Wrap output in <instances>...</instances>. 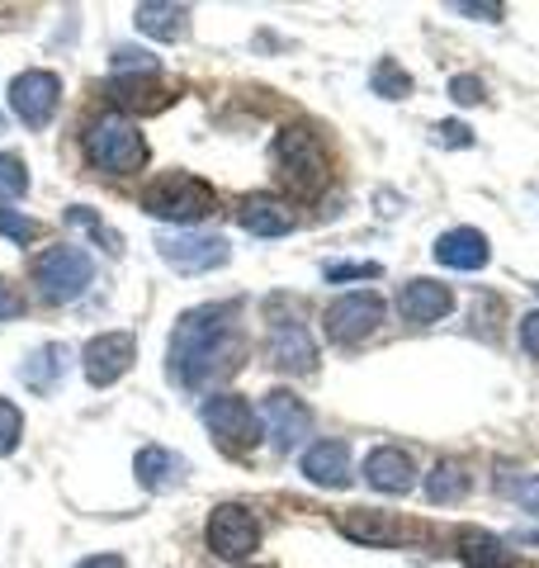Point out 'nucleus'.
<instances>
[{
    "mask_svg": "<svg viewBox=\"0 0 539 568\" xmlns=\"http://www.w3.org/2000/svg\"><path fill=\"white\" fill-rule=\"evenodd\" d=\"M246 355V332H242V304L223 298V304H200L180 313L171 327L166 346V375L185 394H204L209 384L227 379Z\"/></svg>",
    "mask_w": 539,
    "mask_h": 568,
    "instance_id": "f257e3e1",
    "label": "nucleus"
},
{
    "mask_svg": "<svg viewBox=\"0 0 539 568\" xmlns=\"http://www.w3.org/2000/svg\"><path fill=\"white\" fill-rule=\"evenodd\" d=\"M85 156H90V166L104 171V175H129V171L148 166V138L138 133L133 119L100 114L85 129Z\"/></svg>",
    "mask_w": 539,
    "mask_h": 568,
    "instance_id": "f03ea898",
    "label": "nucleus"
},
{
    "mask_svg": "<svg viewBox=\"0 0 539 568\" xmlns=\"http://www.w3.org/2000/svg\"><path fill=\"white\" fill-rule=\"evenodd\" d=\"M213 209H218V194L190 171H166L142 190V213L166 219V223H200Z\"/></svg>",
    "mask_w": 539,
    "mask_h": 568,
    "instance_id": "7ed1b4c3",
    "label": "nucleus"
},
{
    "mask_svg": "<svg viewBox=\"0 0 539 568\" xmlns=\"http://www.w3.org/2000/svg\"><path fill=\"white\" fill-rule=\"evenodd\" d=\"M29 280L43 304H71L95 284V261L81 246H48L43 256H33Z\"/></svg>",
    "mask_w": 539,
    "mask_h": 568,
    "instance_id": "20e7f679",
    "label": "nucleus"
},
{
    "mask_svg": "<svg viewBox=\"0 0 539 568\" xmlns=\"http://www.w3.org/2000/svg\"><path fill=\"white\" fill-rule=\"evenodd\" d=\"M275 166L284 175V185H294L298 194H317L332 175L327 152H322L313 129H284L275 138Z\"/></svg>",
    "mask_w": 539,
    "mask_h": 568,
    "instance_id": "39448f33",
    "label": "nucleus"
},
{
    "mask_svg": "<svg viewBox=\"0 0 539 568\" xmlns=\"http://www.w3.org/2000/svg\"><path fill=\"white\" fill-rule=\"evenodd\" d=\"M200 417H204V426H209L213 446H218L223 455H246V450L261 440V417H256V407H251L246 398H237V394H213V398H204Z\"/></svg>",
    "mask_w": 539,
    "mask_h": 568,
    "instance_id": "423d86ee",
    "label": "nucleus"
},
{
    "mask_svg": "<svg viewBox=\"0 0 539 568\" xmlns=\"http://www.w3.org/2000/svg\"><path fill=\"white\" fill-rule=\"evenodd\" d=\"M156 256L180 275H209L232 261V246L218 233H190V227H180V233L156 237Z\"/></svg>",
    "mask_w": 539,
    "mask_h": 568,
    "instance_id": "0eeeda50",
    "label": "nucleus"
},
{
    "mask_svg": "<svg viewBox=\"0 0 539 568\" xmlns=\"http://www.w3.org/2000/svg\"><path fill=\"white\" fill-rule=\"evenodd\" d=\"M379 323H384V298L374 290L340 294L327 304V313H322V332H327V342H336V346L365 342L369 332H379Z\"/></svg>",
    "mask_w": 539,
    "mask_h": 568,
    "instance_id": "6e6552de",
    "label": "nucleus"
},
{
    "mask_svg": "<svg viewBox=\"0 0 539 568\" xmlns=\"http://www.w3.org/2000/svg\"><path fill=\"white\" fill-rule=\"evenodd\" d=\"M62 104V77L58 71H43V67H29L20 77H10V110L29 129H48L52 114Z\"/></svg>",
    "mask_w": 539,
    "mask_h": 568,
    "instance_id": "1a4fd4ad",
    "label": "nucleus"
},
{
    "mask_svg": "<svg viewBox=\"0 0 539 568\" xmlns=\"http://www.w3.org/2000/svg\"><path fill=\"white\" fill-rule=\"evenodd\" d=\"M261 426L279 455H294L303 440L313 436V413H308V403L289 394V388H275V394L261 398Z\"/></svg>",
    "mask_w": 539,
    "mask_h": 568,
    "instance_id": "9d476101",
    "label": "nucleus"
},
{
    "mask_svg": "<svg viewBox=\"0 0 539 568\" xmlns=\"http://www.w3.org/2000/svg\"><path fill=\"white\" fill-rule=\"evenodd\" d=\"M270 365L284 375H313L317 365L313 332L303 327L298 313H279L275 304H270Z\"/></svg>",
    "mask_w": 539,
    "mask_h": 568,
    "instance_id": "9b49d317",
    "label": "nucleus"
},
{
    "mask_svg": "<svg viewBox=\"0 0 539 568\" xmlns=\"http://www.w3.org/2000/svg\"><path fill=\"white\" fill-rule=\"evenodd\" d=\"M256 545H261V521L251 517L246 507H237V503L213 507V517H209V549L213 555L242 564V559L256 555Z\"/></svg>",
    "mask_w": 539,
    "mask_h": 568,
    "instance_id": "f8f14e48",
    "label": "nucleus"
},
{
    "mask_svg": "<svg viewBox=\"0 0 539 568\" xmlns=\"http://www.w3.org/2000/svg\"><path fill=\"white\" fill-rule=\"evenodd\" d=\"M133 355H138L133 332H100V336H90L85 351H81V369H85L90 388H110V384H119L123 375H129Z\"/></svg>",
    "mask_w": 539,
    "mask_h": 568,
    "instance_id": "ddd939ff",
    "label": "nucleus"
},
{
    "mask_svg": "<svg viewBox=\"0 0 539 568\" xmlns=\"http://www.w3.org/2000/svg\"><path fill=\"white\" fill-rule=\"evenodd\" d=\"M359 474H365L369 488H379L388 497H403V493L417 488V465H411V455L398 446H374L365 455V469Z\"/></svg>",
    "mask_w": 539,
    "mask_h": 568,
    "instance_id": "4468645a",
    "label": "nucleus"
},
{
    "mask_svg": "<svg viewBox=\"0 0 539 568\" xmlns=\"http://www.w3.org/2000/svg\"><path fill=\"white\" fill-rule=\"evenodd\" d=\"M449 308H455V294H449V284H436V280H407L403 290H398V313L407 317L411 327L440 323Z\"/></svg>",
    "mask_w": 539,
    "mask_h": 568,
    "instance_id": "2eb2a0df",
    "label": "nucleus"
},
{
    "mask_svg": "<svg viewBox=\"0 0 539 568\" xmlns=\"http://www.w3.org/2000/svg\"><path fill=\"white\" fill-rule=\"evenodd\" d=\"M336 526L346 530L355 545H374V549H388V545H403L407 540V526L398 517H388V511H369V507L340 511Z\"/></svg>",
    "mask_w": 539,
    "mask_h": 568,
    "instance_id": "dca6fc26",
    "label": "nucleus"
},
{
    "mask_svg": "<svg viewBox=\"0 0 539 568\" xmlns=\"http://www.w3.org/2000/svg\"><path fill=\"white\" fill-rule=\"evenodd\" d=\"M237 223L251 237H284V233L298 227L294 209L284 200H275V194H246V200L237 204Z\"/></svg>",
    "mask_w": 539,
    "mask_h": 568,
    "instance_id": "f3484780",
    "label": "nucleus"
},
{
    "mask_svg": "<svg viewBox=\"0 0 539 568\" xmlns=\"http://www.w3.org/2000/svg\"><path fill=\"white\" fill-rule=\"evenodd\" d=\"M303 478L317 488H346L350 484V446L346 440H313L303 450Z\"/></svg>",
    "mask_w": 539,
    "mask_h": 568,
    "instance_id": "a211bd4d",
    "label": "nucleus"
},
{
    "mask_svg": "<svg viewBox=\"0 0 539 568\" xmlns=\"http://www.w3.org/2000/svg\"><path fill=\"white\" fill-rule=\"evenodd\" d=\"M133 474H138V484L148 488V493H171V488L185 484L190 459L166 450V446H142L138 459H133Z\"/></svg>",
    "mask_w": 539,
    "mask_h": 568,
    "instance_id": "6ab92c4d",
    "label": "nucleus"
},
{
    "mask_svg": "<svg viewBox=\"0 0 539 568\" xmlns=\"http://www.w3.org/2000/svg\"><path fill=\"white\" fill-rule=\"evenodd\" d=\"M67 361H71V351L62 342H48L39 351H29L24 361H20V384L29 388V394H58L62 379H67Z\"/></svg>",
    "mask_w": 539,
    "mask_h": 568,
    "instance_id": "aec40b11",
    "label": "nucleus"
},
{
    "mask_svg": "<svg viewBox=\"0 0 539 568\" xmlns=\"http://www.w3.org/2000/svg\"><path fill=\"white\" fill-rule=\"evenodd\" d=\"M436 261L449 265V271H482L492 261V242L478 227H449L436 242Z\"/></svg>",
    "mask_w": 539,
    "mask_h": 568,
    "instance_id": "412c9836",
    "label": "nucleus"
},
{
    "mask_svg": "<svg viewBox=\"0 0 539 568\" xmlns=\"http://www.w3.org/2000/svg\"><path fill=\"white\" fill-rule=\"evenodd\" d=\"M133 24H138V33H148V39L180 43L190 33V10L185 6H161V0H148V6L133 10Z\"/></svg>",
    "mask_w": 539,
    "mask_h": 568,
    "instance_id": "4be33fe9",
    "label": "nucleus"
},
{
    "mask_svg": "<svg viewBox=\"0 0 539 568\" xmlns=\"http://www.w3.org/2000/svg\"><path fill=\"white\" fill-rule=\"evenodd\" d=\"M469 488H474V474H469L464 459H440V465L426 474V497L430 503H464Z\"/></svg>",
    "mask_w": 539,
    "mask_h": 568,
    "instance_id": "5701e85b",
    "label": "nucleus"
},
{
    "mask_svg": "<svg viewBox=\"0 0 539 568\" xmlns=\"http://www.w3.org/2000/svg\"><path fill=\"white\" fill-rule=\"evenodd\" d=\"M459 559L469 568H511V549L497 536H478V530H464L459 536Z\"/></svg>",
    "mask_w": 539,
    "mask_h": 568,
    "instance_id": "b1692460",
    "label": "nucleus"
},
{
    "mask_svg": "<svg viewBox=\"0 0 539 568\" xmlns=\"http://www.w3.org/2000/svg\"><path fill=\"white\" fill-rule=\"evenodd\" d=\"M67 223H71V227H81V233H90V237H95V242L104 246V252H114V256L123 252V246H119V233H114V227L100 219L95 209H85V204H71V209H67Z\"/></svg>",
    "mask_w": 539,
    "mask_h": 568,
    "instance_id": "393cba45",
    "label": "nucleus"
},
{
    "mask_svg": "<svg viewBox=\"0 0 539 568\" xmlns=\"http://www.w3.org/2000/svg\"><path fill=\"white\" fill-rule=\"evenodd\" d=\"M369 85H374V95H384V100H403V95H411V77H407V71L393 62V58H384L379 67H374Z\"/></svg>",
    "mask_w": 539,
    "mask_h": 568,
    "instance_id": "a878e982",
    "label": "nucleus"
},
{
    "mask_svg": "<svg viewBox=\"0 0 539 568\" xmlns=\"http://www.w3.org/2000/svg\"><path fill=\"white\" fill-rule=\"evenodd\" d=\"M29 194V166L24 156L0 152V200H24Z\"/></svg>",
    "mask_w": 539,
    "mask_h": 568,
    "instance_id": "bb28decb",
    "label": "nucleus"
},
{
    "mask_svg": "<svg viewBox=\"0 0 539 568\" xmlns=\"http://www.w3.org/2000/svg\"><path fill=\"white\" fill-rule=\"evenodd\" d=\"M39 233H43V227L33 223L29 213H20V209H6V204H0V237H6V242H14V246H29V242L39 237Z\"/></svg>",
    "mask_w": 539,
    "mask_h": 568,
    "instance_id": "cd10ccee",
    "label": "nucleus"
},
{
    "mask_svg": "<svg viewBox=\"0 0 539 568\" xmlns=\"http://www.w3.org/2000/svg\"><path fill=\"white\" fill-rule=\"evenodd\" d=\"M161 62L148 48H114V77H156Z\"/></svg>",
    "mask_w": 539,
    "mask_h": 568,
    "instance_id": "c85d7f7f",
    "label": "nucleus"
},
{
    "mask_svg": "<svg viewBox=\"0 0 539 568\" xmlns=\"http://www.w3.org/2000/svg\"><path fill=\"white\" fill-rule=\"evenodd\" d=\"M20 440H24V413L10 398H0V459L20 450Z\"/></svg>",
    "mask_w": 539,
    "mask_h": 568,
    "instance_id": "c756f323",
    "label": "nucleus"
},
{
    "mask_svg": "<svg viewBox=\"0 0 539 568\" xmlns=\"http://www.w3.org/2000/svg\"><path fill=\"white\" fill-rule=\"evenodd\" d=\"M322 275H327L332 284H346V280H379L384 265H379V261H332V265H322Z\"/></svg>",
    "mask_w": 539,
    "mask_h": 568,
    "instance_id": "7c9ffc66",
    "label": "nucleus"
},
{
    "mask_svg": "<svg viewBox=\"0 0 539 568\" xmlns=\"http://www.w3.org/2000/svg\"><path fill=\"white\" fill-rule=\"evenodd\" d=\"M449 95H455V104H478L482 95H488V85H482L478 77H455L449 81Z\"/></svg>",
    "mask_w": 539,
    "mask_h": 568,
    "instance_id": "2f4dec72",
    "label": "nucleus"
},
{
    "mask_svg": "<svg viewBox=\"0 0 539 568\" xmlns=\"http://www.w3.org/2000/svg\"><path fill=\"white\" fill-rule=\"evenodd\" d=\"M520 351H526L530 361H539V308L520 317Z\"/></svg>",
    "mask_w": 539,
    "mask_h": 568,
    "instance_id": "473e14b6",
    "label": "nucleus"
},
{
    "mask_svg": "<svg viewBox=\"0 0 539 568\" xmlns=\"http://www.w3.org/2000/svg\"><path fill=\"white\" fill-rule=\"evenodd\" d=\"M436 142L440 148H469L474 133L464 129V123H436Z\"/></svg>",
    "mask_w": 539,
    "mask_h": 568,
    "instance_id": "72a5a7b5",
    "label": "nucleus"
},
{
    "mask_svg": "<svg viewBox=\"0 0 539 568\" xmlns=\"http://www.w3.org/2000/svg\"><path fill=\"white\" fill-rule=\"evenodd\" d=\"M516 503L530 511V517H539V474H530V478H520L516 484Z\"/></svg>",
    "mask_w": 539,
    "mask_h": 568,
    "instance_id": "f704fd0d",
    "label": "nucleus"
},
{
    "mask_svg": "<svg viewBox=\"0 0 539 568\" xmlns=\"http://www.w3.org/2000/svg\"><path fill=\"white\" fill-rule=\"evenodd\" d=\"M459 14H469V20H488V24H497L501 20V14H507V10H501V6H469V0H459V6H455Z\"/></svg>",
    "mask_w": 539,
    "mask_h": 568,
    "instance_id": "c9c22d12",
    "label": "nucleus"
},
{
    "mask_svg": "<svg viewBox=\"0 0 539 568\" xmlns=\"http://www.w3.org/2000/svg\"><path fill=\"white\" fill-rule=\"evenodd\" d=\"M20 308H24V304H20V294H14L10 284L0 280V323H10V317H20Z\"/></svg>",
    "mask_w": 539,
    "mask_h": 568,
    "instance_id": "e433bc0d",
    "label": "nucleus"
},
{
    "mask_svg": "<svg viewBox=\"0 0 539 568\" xmlns=\"http://www.w3.org/2000/svg\"><path fill=\"white\" fill-rule=\"evenodd\" d=\"M77 568H129V559H123V555H90Z\"/></svg>",
    "mask_w": 539,
    "mask_h": 568,
    "instance_id": "4c0bfd02",
    "label": "nucleus"
},
{
    "mask_svg": "<svg viewBox=\"0 0 539 568\" xmlns=\"http://www.w3.org/2000/svg\"><path fill=\"white\" fill-rule=\"evenodd\" d=\"M0 129H6V114H0Z\"/></svg>",
    "mask_w": 539,
    "mask_h": 568,
    "instance_id": "58836bf2",
    "label": "nucleus"
}]
</instances>
